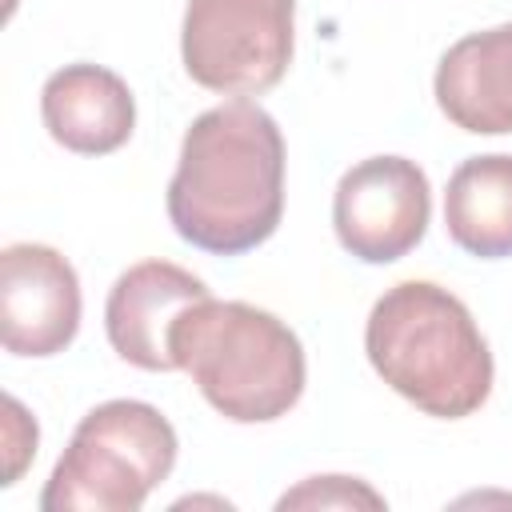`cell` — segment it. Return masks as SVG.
<instances>
[{
    "instance_id": "cell-8",
    "label": "cell",
    "mask_w": 512,
    "mask_h": 512,
    "mask_svg": "<svg viewBox=\"0 0 512 512\" xmlns=\"http://www.w3.org/2000/svg\"><path fill=\"white\" fill-rule=\"evenodd\" d=\"M208 296H212L208 284L188 268L168 260H140L108 292L104 304L108 344L116 348L120 360L144 372H172L176 368L172 328L192 304Z\"/></svg>"
},
{
    "instance_id": "cell-11",
    "label": "cell",
    "mask_w": 512,
    "mask_h": 512,
    "mask_svg": "<svg viewBox=\"0 0 512 512\" xmlns=\"http://www.w3.org/2000/svg\"><path fill=\"white\" fill-rule=\"evenodd\" d=\"M444 228L468 256H512V156L488 152L464 160L448 176Z\"/></svg>"
},
{
    "instance_id": "cell-12",
    "label": "cell",
    "mask_w": 512,
    "mask_h": 512,
    "mask_svg": "<svg viewBox=\"0 0 512 512\" xmlns=\"http://www.w3.org/2000/svg\"><path fill=\"white\" fill-rule=\"evenodd\" d=\"M276 508H384V496L356 476H312L300 488L284 492Z\"/></svg>"
},
{
    "instance_id": "cell-6",
    "label": "cell",
    "mask_w": 512,
    "mask_h": 512,
    "mask_svg": "<svg viewBox=\"0 0 512 512\" xmlns=\"http://www.w3.org/2000/svg\"><path fill=\"white\" fill-rule=\"evenodd\" d=\"M432 188L416 160L368 156L352 164L332 196V224L344 244L364 264H392L408 256L428 228Z\"/></svg>"
},
{
    "instance_id": "cell-3",
    "label": "cell",
    "mask_w": 512,
    "mask_h": 512,
    "mask_svg": "<svg viewBox=\"0 0 512 512\" xmlns=\"http://www.w3.org/2000/svg\"><path fill=\"white\" fill-rule=\"evenodd\" d=\"M172 352L204 400L236 424L280 420L304 392L300 336L244 300L192 304L172 328Z\"/></svg>"
},
{
    "instance_id": "cell-7",
    "label": "cell",
    "mask_w": 512,
    "mask_h": 512,
    "mask_svg": "<svg viewBox=\"0 0 512 512\" xmlns=\"http://www.w3.org/2000/svg\"><path fill=\"white\" fill-rule=\"evenodd\" d=\"M80 328L76 268L48 244L0 252V340L12 356H56Z\"/></svg>"
},
{
    "instance_id": "cell-1",
    "label": "cell",
    "mask_w": 512,
    "mask_h": 512,
    "mask_svg": "<svg viewBox=\"0 0 512 512\" xmlns=\"http://www.w3.org/2000/svg\"><path fill=\"white\" fill-rule=\"evenodd\" d=\"M284 216V136L252 100H228L192 120L168 180V220L212 256L260 248Z\"/></svg>"
},
{
    "instance_id": "cell-5",
    "label": "cell",
    "mask_w": 512,
    "mask_h": 512,
    "mask_svg": "<svg viewBox=\"0 0 512 512\" xmlns=\"http://www.w3.org/2000/svg\"><path fill=\"white\" fill-rule=\"evenodd\" d=\"M296 0H188L180 56L188 76L220 96H260L292 64Z\"/></svg>"
},
{
    "instance_id": "cell-2",
    "label": "cell",
    "mask_w": 512,
    "mask_h": 512,
    "mask_svg": "<svg viewBox=\"0 0 512 512\" xmlns=\"http://www.w3.org/2000/svg\"><path fill=\"white\" fill-rule=\"evenodd\" d=\"M380 380L440 420L472 416L492 392V352L460 296L432 280L388 288L364 328Z\"/></svg>"
},
{
    "instance_id": "cell-4",
    "label": "cell",
    "mask_w": 512,
    "mask_h": 512,
    "mask_svg": "<svg viewBox=\"0 0 512 512\" xmlns=\"http://www.w3.org/2000/svg\"><path fill=\"white\" fill-rule=\"evenodd\" d=\"M176 464V432L144 400H104L72 432L56 460L44 512H136Z\"/></svg>"
},
{
    "instance_id": "cell-13",
    "label": "cell",
    "mask_w": 512,
    "mask_h": 512,
    "mask_svg": "<svg viewBox=\"0 0 512 512\" xmlns=\"http://www.w3.org/2000/svg\"><path fill=\"white\" fill-rule=\"evenodd\" d=\"M4 456H8L4 484H16L28 460L36 456V420L20 408L16 396H4Z\"/></svg>"
},
{
    "instance_id": "cell-9",
    "label": "cell",
    "mask_w": 512,
    "mask_h": 512,
    "mask_svg": "<svg viewBox=\"0 0 512 512\" xmlns=\"http://www.w3.org/2000/svg\"><path fill=\"white\" fill-rule=\"evenodd\" d=\"M40 116L60 148L80 156H108L128 144L136 128V100L112 68L64 64L44 80Z\"/></svg>"
},
{
    "instance_id": "cell-10",
    "label": "cell",
    "mask_w": 512,
    "mask_h": 512,
    "mask_svg": "<svg viewBox=\"0 0 512 512\" xmlns=\"http://www.w3.org/2000/svg\"><path fill=\"white\" fill-rule=\"evenodd\" d=\"M440 112L476 136L512 132V20L456 40L436 68Z\"/></svg>"
}]
</instances>
